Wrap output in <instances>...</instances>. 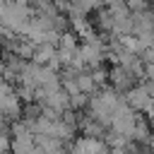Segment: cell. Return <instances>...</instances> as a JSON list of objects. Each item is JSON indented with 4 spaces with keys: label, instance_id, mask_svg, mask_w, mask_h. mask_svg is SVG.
Wrapping results in <instances>:
<instances>
[{
    "label": "cell",
    "instance_id": "2",
    "mask_svg": "<svg viewBox=\"0 0 154 154\" xmlns=\"http://www.w3.org/2000/svg\"><path fill=\"white\" fill-rule=\"evenodd\" d=\"M79 58H82V65L87 70L99 67L108 58V43L99 34H91V36H87V38L79 41Z\"/></svg>",
    "mask_w": 154,
    "mask_h": 154
},
{
    "label": "cell",
    "instance_id": "13",
    "mask_svg": "<svg viewBox=\"0 0 154 154\" xmlns=\"http://www.w3.org/2000/svg\"><path fill=\"white\" fill-rule=\"evenodd\" d=\"M2 72H5V55H0V77H2Z\"/></svg>",
    "mask_w": 154,
    "mask_h": 154
},
{
    "label": "cell",
    "instance_id": "11",
    "mask_svg": "<svg viewBox=\"0 0 154 154\" xmlns=\"http://www.w3.org/2000/svg\"><path fill=\"white\" fill-rule=\"evenodd\" d=\"M140 58H142V63H154V43H149V46L140 53Z\"/></svg>",
    "mask_w": 154,
    "mask_h": 154
},
{
    "label": "cell",
    "instance_id": "14",
    "mask_svg": "<svg viewBox=\"0 0 154 154\" xmlns=\"http://www.w3.org/2000/svg\"><path fill=\"white\" fill-rule=\"evenodd\" d=\"M46 2H53V5H58V7H60V2H63V0H46Z\"/></svg>",
    "mask_w": 154,
    "mask_h": 154
},
{
    "label": "cell",
    "instance_id": "7",
    "mask_svg": "<svg viewBox=\"0 0 154 154\" xmlns=\"http://www.w3.org/2000/svg\"><path fill=\"white\" fill-rule=\"evenodd\" d=\"M55 53H58V46H55V43H34L31 63H36V65H48Z\"/></svg>",
    "mask_w": 154,
    "mask_h": 154
},
{
    "label": "cell",
    "instance_id": "1",
    "mask_svg": "<svg viewBox=\"0 0 154 154\" xmlns=\"http://www.w3.org/2000/svg\"><path fill=\"white\" fill-rule=\"evenodd\" d=\"M31 22V7L17 2V0H2L0 2V26L17 34V36H24L26 26Z\"/></svg>",
    "mask_w": 154,
    "mask_h": 154
},
{
    "label": "cell",
    "instance_id": "6",
    "mask_svg": "<svg viewBox=\"0 0 154 154\" xmlns=\"http://www.w3.org/2000/svg\"><path fill=\"white\" fill-rule=\"evenodd\" d=\"M22 99L17 96V91H12V94H7L5 99H0V113H2V118L5 120H19L22 118Z\"/></svg>",
    "mask_w": 154,
    "mask_h": 154
},
{
    "label": "cell",
    "instance_id": "17",
    "mask_svg": "<svg viewBox=\"0 0 154 154\" xmlns=\"http://www.w3.org/2000/svg\"><path fill=\"white\" fill-rule=\"evenodd\" d=\"M0 2H2V0H0Z\"/></svg>",
    "mask_w": 154,
    "mask_h": 154
},
{
    "label": "cell",
    "instance_id": "9",
    "mask_svg": "<svg viewBox=\"0 0 154 154\" xmlns=\"http://www.w3.org/2000/svg\"><path fill=\"white\" fill-rule=\"evenodd\" d=\"M87 103H89V94H82V91L70 94V111L79 113V111H84V108H87Z\"/></svg>",
    "mask_w": 154,
    "mask_h": 154
},
{
    "label": "cell",
    "instance_id": "16",
    "mask_svg": "<svg viewBox=\"0 0 154 154\" xmlns=\"http://www.w3.org/2000/svg\"><path fill=\"white\" fill-rule=\"evenodd\" d=\"M140 154H152V152H149V149H142V152H140Z\"/></svg>",
    "mask_w": 154,
    "mask_h": 154
},
{
    "label": "cell",
    "instance_id": "5",
    "mask_svg": "<svg viewBox=\"0 0 154 154\" xmlns=\"http://www.w3.org/2000/svg\"><path fill=\"white\" fill-rule=\"evenodd\" d=\"M72 149L77 154H108V144L103 142V137H89V135H82L77 137V142L72 144Z\"/></svg>",
    "mask_w": 154,
    "mask_h": 154
},
{
    "label": "cell",
    "instance_id": "4",
    "mask_svg": "<svg viewBox=\"0 0 154 154\" xmlns=\"http://www.w3.org/2000/svg\"><path fill=\"white\" fill-rule=\"evenodd\" d=\"M137 75L130 70V67H123V65H113L111 70H108V87H113L116 91H128L130 87H135L137 84Z\"/></svg>",
    "mask_w": 154,
    "mask_h": 154
},
{
    "label": "cell",
    "instance_id": "12",
    "mask_svg": "<svg viewBox=\"0 0 154 154\" xmlns=\"http://www.w3.org/2000/svg\"><path fill=\"white\" fill-rule=\"evenodd\" d=\"M142 79L154 84V63H144V72H142Z\"/></svg>",
    "mask_w": 154,
    "mask_h": 154
},
{
    "label": "cell",
    "instance_id": "8",
    "mask_svg": "<svg viewBox=\"0 0 154 154\" xmlns=\"http://www.w3.org/2000/svg\"><path fill=\"white\" fill-rule=\"evenodd\" d=\"M75 82H77V91H82V94H89V96H91V94L99 89L89 70H79V72L75 75Z\"/></svg>",
    "mask_w": 154,
    "mask_h": 154
},
{
    "label": "cell",
    "instance_id": "15",
    "mask_svg": "<svg viewBox=\"0 0 154 154\" xmlns=\"http://www.w3.org/2000/svg\"><path fill=\"white\" fill-rule=\"evenodd\" d=\"M0 128H5V118H2V113H0Z\"/></svg>",
    "mask_w": 154,
    "mask_h": 154
},
{
    "label": "cell",
    "instance_id": "10",
    "mask_svg": "<svg viewBox=\"0 0 154 154\" xmlns=\"http://www.w3.org/2000/svg\"><path fill=\"white\" fill-rule=\"evenodd\" d=\"M128 10L130 12H142V10H149V0H125Z\"/></svg>",
    "mask_w": 154,
    "mask_h": 154
},
{
    "label": "cell",
    "instance_id": "3",
    "mask_svg": "<svg viewBox=\"0 0 154 154\" xmlns=\"http://www.w3.org/2000/svg\"><path fill=\"white\" fill-rule=\"evenodd\" d=\"M123 99L128 101V106H130L132 111H137V113L147 111V113H149V118L154 116V106H152V94H149V87H147V82H142V84H135V87H130V89L125 91V96H123Z\"/></svg>",
    "mask_w": 154,
    "mask_h": 154
}]
</instances>
